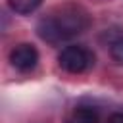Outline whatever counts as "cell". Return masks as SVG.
<instances>
[{"instance_id": "obj_6", "label": "cell", "mask_w": 123, "mask_h": 123, "mask_svg": "<svg viewBox=\"0 0 123 123\" xmlns=\"http://www.w3.org/2000/svg\"><path fill=\"white\" fill-rule=\"evenodd\" d=\"M110 56L115 63L123 65V37H117L115 40H111L110 44Z\"/></svg>"}, {"instance_id": "obj_4", "label": "cell", "mask_w": 123, "mask_h": 123, "mask_svg": "<svg viewBox=\"0 0 123 123\" xmlns=\"http://www.w3.org/2000/svg\"><path fill=\"white\" fill-rule=\"evenodd\" d=\"M67 123H98V115L92 108H77Z\"/></svg>"}, {"instance_id": "obj_1", "label": "cell", "mask_w": 123, "mask_h": 123, "mask_svg": "<svg viewBox=\"0 0 123 123\" xmlns=\"http://www.w3.org/2000/svg\"><path fill=\"white\" fill-rule=\"evenodd\" d=\"M86 27H88L86 12L79 6L67 4V6H62L54 12H50L48 15H44L37 25V33L42 40H46L50 44H60V42L69 40L75 35L83 33Z\"/></svg>"}, {"instance_id": "obj_2", "label": "cell", "mask_w": 123, "mask_h": 123, "mask_svg": "<svg viewBox=\"0 0 123 123\" xmlns=\"http://www.w3.org/2000/svg\"><path fill=\"white\" fill-rule=\"evenodd\" d=\"M58 63L62 69H65L69 73H83L94 63V56L86 48H83L79 44H71L60 52Z\"/></svg>"}, {"instance_id": "obj_3", "label": "cell", "mask_w": 123, "mask_h": 123, "mask_svg": "<svg viewBox=\"0 0 123 123\" xmlns=\"http://www.w3.org/2000/svg\"><path fill=\"white\" fill-rule=\"evenodd\" d=\"M10 62L19 71H31L38 62V52H37V48L33 44L23 42V44H17L10 52Z\"/></svg>"}, {"instance_id": "obj_7", "label": "cell", "mask_w": 123, "mask_h": 123, "mask_svg": "<svg viewBox=\"0 0 123 123\" xmlns=\"http://www.w3.org/2000/svg\"><path fill=\"white\" fill-rule=\"evenodd\" d=\"M108 123H123V113H113L108 119Z\"/></svg>"}, {"instance_id": "obj_5", "label": "cell", "mask_w": 123, "mask_h": 123, "mask_svg": "<svg viewBox=\"0 0 123 123\" xmlns=\"http://www.w3.org/2000/svg\"><path fill=\"white\" fill-rule=\"evenodd\" d=\"M8 6L21 15H27L31 12H35L40 6V0H8Z\"/></svg>"}]
</instances>
